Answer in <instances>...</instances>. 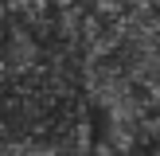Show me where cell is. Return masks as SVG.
<instances>
[{
	"mask_svg": "<svg viewBox=\"0 0 160 156\" xmlns=\"http://www.w3.org/2000/svg\"><path fill=\"white\" fill-rule=\"evenodd\" d=\"M78 86L109 125L145 129L160 121V4L86 8Z\"/></svg>",
	"mask_w": 160,
	"mask_h": 156,
	"instance_id": "6da1fadb",
	"label": "cell"
}]
</instances>
